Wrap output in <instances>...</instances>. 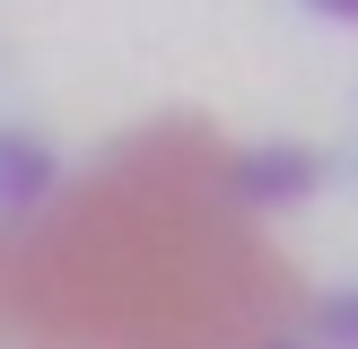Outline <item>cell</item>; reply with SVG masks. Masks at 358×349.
I'll return each instance as SVG.
<instances>
[{
    "label": "cell",
    "mask_w": 358,
    "mask_h": 349,
    "mask_svg": "<svg viewBox=\"0 0 358 349\" xmlns=\"http://www.w3.org/2000/svg\"><path fill=\"white\" fill-rule=\"evenodd\" d=\"M44 184H52V157L35 149V140L0 131V209H9V201H35Z\"/></svg>",
    "instance_id": "cell-1"
}]
</instances>
